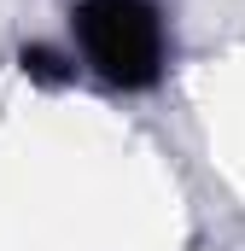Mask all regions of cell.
<instances>
[{"mask_svg": "<svg viewBox=\"0 0 245 251\" xmlns=\"http://www.w3.org/2000/svg\"><path fill=\"white\" fill-rule=\"evenodd\" d=\"M76 29H82V47L88 64L111 82H152L158 59H164V29L152 18V6L140 0H88L76 12Z\"/></svg>", "mask_w": 245, "mask_h": 251, "instance_id": "6da1fadb", "label": "cell"}]
</instances>
